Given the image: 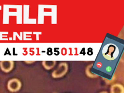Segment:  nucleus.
Here are the masks:
<instances>
[{
  "label": "nucleus",
  "mask_w": 124,
  "mask_h": 93,
  "mask_svg": "<svg viewBox=\"0 0 124 93\" xmlns=\"http://www.w3.org/2000/svg\"><path fill=\"white\" fill-rule=\"evenodd\" d=\"M21 87L20 81L16 78H14L9 80L7 82V89L12 92H16L19 91Z\"/></svg>",
  "instance_id": "nucleus-3"
},
{
  "label": "nucleus",
  "mask_w": 124,
  "mask_h": 93,
  "mask_svg": "<svg viewBox=\"0 0 124 93\" xmlns=\"http://www.w3.org/2000/svg\"><path fill=\"white\" fill-rule=\"evenodd\" d=\"M93 65V64H91L87 66L86 70H85V73H86V75L87 76H88L89 77H90L91 78H96L98 77V75L91 72V69Z\"/></svg>",
  "instance_id": "nucleus-7"
},
{
  "label": "nucleus",
  "mask_w": 124,
  "mask_h": 93,
  "mask_svg": "<svg viewBox=\"0 0 124 93\" xmlns=\"http://www.w3.org/2000/svg\"><path fill=\"white\" fill-rule=\"evenodd\" d=\"M99 93H108L107 92H106V91H103V92H101Z\"/></svg>",
  "instance_id": "nucleus-8"
},
{
  "label": "nucleus",
  "mask_w": 124,
  "mask_h": 93,
  "mask_svg": "<svg viewBox=\"0 0 124 93\" xmlns=\"http://www.w3.org/2000/svg\"><path fill=\"white\" fill-rule=\"evenodd\" d=\"M110 93H124V87L120 83H115L110 87Z\"/></svg>",
  "instance_id": "nucleus-5"
},
{
  "label": "nucleus",
  "mask_w": 124,
  "mask_h": 93,
  "mask_svg": "<svg viewBox=\"0 0 124 93\" xmlns=\"http://www.w3.org/2000/svg\"><path fill=\"white\" fill-rule=\"evenodd\" d=\"M56 63L55 61H43L42 64L43 67L46 70H50L53 68Z\"/></svg>",
  "instance_id": "nucleus-6"
},
{
  "label": "nucleus",
  "mask_w": 124,
  "mask_h": 93,
  "mask_svg": "<svg viewBox=\"0 0 124 93\" xmlns=\"http://www.w3.org/2000/svg\"><path fill=\"white\" fill-rule=\"evenodd\" d=\"M68 70V65L66 62L60 63L57 68L54 70L51 73V76L55 78H60L64 76Z\"/></svg>",
  "instance_id": "nucleus-2"
},
{
  "label": "nucleus",
  "mask_w": 124,
  "mask_h": 93,
  "mask_svg": "<svg viewBox=\"0 0 124 93\" xmlns=\"http://www.w3.org/2000/svg\"><path fill=\"white\" fill-rule=\"evenodd\" d=\"M14 65L13 61H1L0 62V68L5 73H9L12 70Z\"/></svg>",
  "instance_id": "nucleus-4"
},
{
  "label": "nucleus",
  "mask_w": 124,
  "mask_h": 93,
  "mask_svg": "<svg viewBox=\"0 0 124 93\" xmlns=\"http://www.w3.org/2000/svg\"><path fill=\"white\" fill-rule=\"evenodd\" d=\"M119 49L117 46L109 43L106 45L102 49L103 57L108 60H114L119 55Z\"/></svg>",
  "instance_id": "nucleus-1"
}]
</instances>
